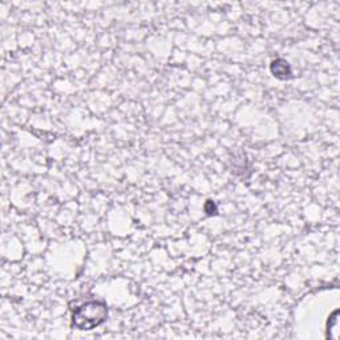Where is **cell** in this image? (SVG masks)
I'll return each mask as SVG.
<instances>
[{"mask_svg": "<svg viewBox=\"0 0 340 340\" xmlns=\"http://www.w3.org/2000/svg\"><path fill=\"white\" fill-rule=\"evenodd\" d=\"M337 315H339V311H335L328 320V326H327V337H331V339H337V333H336Z\"/></svg>", "mask_w": 340, "mask_h": 340, "instance_id": "3", "label": "cell"}, {"mask_svg": "<svg viewBox=\"0 0 340 340\" xmlns=\"http://www.w3.org/2000/svg\"><path fill=\"white\" fill-rule=\"evenodd\" d=\"M271 72L272 75L278 77V79H287L291 76V68L288 63L283 59H276L272 61L271 64Z\"/></svg>", "mask_w": 340, "mask_h": 340, "instance_id": "2", "label": "cell"}, {"mask_svg": "<svg viewBox=\"0 0 340 340\" xmlns=\"http://www.w3.org/2000/svg\"><path fill=\"white\" fill-rule=\"evenodd\" d=\"M108 306L104 302L90 301L72 312V326L80 331H90L107 320Z\"/></svg>", "mask_w": 340, "mask_h": 340, "instance_id": "1", "label": "cell"}]
</instances>
